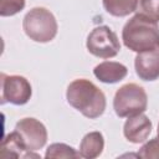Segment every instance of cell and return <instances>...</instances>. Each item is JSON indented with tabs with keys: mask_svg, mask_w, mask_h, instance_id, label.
Masks as SVG:
<instances>
[{
	"mask_svg": "<svg viewBox=\"0 0 159 159\" xmlns=\"http://www.w3.org/2000/svg\"><path fill=\"white\" fill-rule=\"evenodd\" d=\"M138 157L144 159H159V134L147 142L138 152Z\"/></svg>",
	"mask_w": 159,
	"mask_h": 159,
	"instance_id": "cell-16",
	"label": "cell"
},
{
	"mask_svg": "<svg viewBox=\"0 0 159 159\" xmlns=\"http://www.w3.org/2000/svg\"><path fill=\"white\" fill-rule=\"evenodd\" d=\"M139 0H103L104 10L117 17H124L138 9Z\"/></svg>",
	"mask_w": 159,
	"mask_h": 159,
	"instance_id": "cell-13",
	"label": "cell"
},
{
	"mask_svg": "<svg viewBox=\"0 0 159 159\" xmlns=\"http://www.w3.org/2000/svg\"><path fill=\"white\" fill-rule=\"evenodd\" d=\"M104 148V139L99 132L87 133L80 144V155L86 159H93L102 154Z\"/></svg>",
	"mask_w": 159,
	"mask_h": 159,
	"instance_id": "cell-12",
	"label": "cell"
},
{
	"mask_svg": "<svg viewBox=\"0 0 159 159\" xmlns=\"http://www.w3.org/2000/svg\"><path fill=\"white\" fill-rule=\"evenodd\" d=\"M25 7V0H0V15L12 16Z\"/></svg>",
	"mask_w": 159,
	"mask_h": 159,
	"instance_id": "cell-17",
	"label": "cell"
},
{
	"mask_svg": "<svg viewBox=\"0 0 159 159\" xmlns=\"http://www.w3.org/2000/svg\"><path fill=\"white\" fill-rule=\"evenodd\" d=\"M158 134H159V124H158Z\"/></svg>",
	"mask_w": 159,
	"mask_h": 159,
	"instance_id": "cell-18",
	"label": "cell"
},
{
	"mask_svg": "<svg viewBox=\"0 0 159 159\" xmlns=\"http://www.w3.org/2000/svg\"><path fill=\"white\" fill-rule=\"evenodd\" d=\"M138 10L139 14L159 22V0H139Z\"/></svg>",
	"mask_w": 159,
	"mask_h": 159,
	"instance_id": "cell-15",
	"label": "cell"
},
{
	"mask_svg": "<svg viewBox=\"0 0 159 159\" xmlns=\"http://www.w3.org/2000/svg\"><path fill=\"white\" fill-rule=\"evenodd\" d=\"M128 73L124 65L114 61H104L97 65L93 70V75L103 83H117L122 81Z\"/></svg>",
	"mask_w": 159,
	"mask_h": 159,
	"instance_id": "cell-11",
	"label": "cell"
},
{
	"mask_svg": "<svg viewBox=\"0 0 159 159\" xmlns=\"http://www.w3.org/2000/svg\"><path fill=\"white\" fill-rule=\"evenodd\" d=\"M46 158H80V152L65 143H53L46 149Z\"/></svg>",
	"mask_w": 159,
	"mask_h": 159,
	"instance_id": "cell-14",
	"label": "cell"
},
{
	"mask_svg": "<svg viewBox=\"0 0 159 159\" xmlns=\"http://www.w3.org/2000/svg\"><path fill=\"white\" fill-rule=\"evenodd\" d=\"M122 40L125 47L138 53L155 50L159 45L158 22L138 12L125 22Z\"/></svg>",
	"mask_w": 159,
	"mask_h": 159,
	"instance_id": "cell-2",
	"label": "cell"
},
{
	"mask_svg": "<svg viewBox=\"0 0 159 159\" xmlns=\"http://www.w3.org/2000/svg\"><path fill=\"white\" fill-rule=\"evenodd\" d=\"M158 50H159V45H158Z\"/></svg>",
	"mask_w": 159,
	"mask_h": 159,
	"instance_id": "cell-19",
	"label": "cell"
},
{
	"mask_svg": "<svg viewBox=\"0 0 159 159\" xmlns=\"http://www.w3.org/2000/svg\"><path fill=\"white\" fill-rule=\"evenodd\" d=\"M15 130L21 137L26 148L31 152L41 149L47 142L46 127L36 118L27 117L20 119L15 125Z\"/></svg>",
	"mask_w": 159,
	"mask_h": 159,
	"instance_id": "cell-7",
	"label": "cell"
},
{
	"mask_svg": "<svg viewBox=\"0 0 159 159\" xmlns=\"http://www.w3.org/2000/svg\"><path fill=\"white\" fill-rule=\"evenodd\" d=\"M135 73L143 81H155L159 78V50L139 52L134 60Z\"/></svg>",
	"mask_w": 159,
	"mask_h": 159,
	"instance_id": "cell-9",
	"label": "cell"
},
{
	"mask_svg": "<svg viewBox=\"0 0 159 159\" xmlns=\"http://www.w3.org/2000/svg\"><path fill=\"white\" fill-rule=\"evenodd\" d=\"M0 157L1 158H39L37 154H34L31 150L26 148L24 144L21 137L16 130L11 132L7 134L2 142H1V148H0Z\"/></svg>",
	"mask_w": 159,
	"mask_h": 159,
	"instance_id": "cell-10",
	"label": "cell"
},
{
	"mask_svg": "<svg viewBox=\"0 0 159 159\" xmlns=\"http://www.w3.org/2000/svg\"><path fill=\"white\" fill-rule=\"evenodd\" d=\"M31 94V84L25 77L1 73V103L22 106L30 101Z\"/></svg>",
	"mask_w": 159,
	"mask_h": 159,
	"instance_id": "cell-6",
	"label": "cell"
},
{
	"mask_svg": "<svg viewBox=\"0 0 159 159\" xmlns=\"http://www.w3.org/2000/svg\"><path fill=\"white\" fill-rule=\"evenodd\" d=\"M150 132H152V122L143 113L128 117L123 127L124 137L130 143H134V144L145 142Z\"/></svg>",
	"mask_w": 159,
	"mask_h": 159,
	"instance_id": "cell-8",
	"label": "cell"
},
{
	"mask_svg": "<svg viewBox=\"0 0 159 159\" xmlns=\"http://www.w3.org/2000/svg\"><path fill=\"white\" fill-rule=\"evenodd\" d=\"M148 106V96L144 88L137 83L123 84L114 94L113 108L118 117L128 118L143 113Z\"/></svg>",
	"mask_w": 159,
	"mask_h": 159,
	"instance_id": "cell-4",
	"label": "cell"
},
{
	"mask_svg": "<svg viewBox=\"0 0 159 159\" xmlns=\"http://www.w3.org/2000/svg\"><path fill=\"white\" fill-rule=\"evenodd\" d=\"M25 34L36 42H50L57 34V21L53 14L45 7L31 9L22 20Z\"/></svg>",
	"mask_w": 159,
	"mask_h": 159,
	"instance_id": "cell-3",
	"label": "cell"
},
{
	"mask_svg": "<svg viewBox=\"0 0 159 159\" xmlns=\"http://www.w3.org/2000/svg\"><path fill=\"white\" fill-rule=\"evenodd\" d=\"M66 98L75 109L89 119L101 117L106 109L104 93L93 82L86 78L72 81L67 87Z\"/></svg>",
	"mask_w": 159,
	"mask_h": 159,
	"instance_id": "cell-1",
	"label": "cell"
},
{
	"mask_svg": "<svg viewBox=\"0 0 159 159\" xmlns=\"http://www.w3.org/2000/svg\"><path fill=\"white\" fill-rule=\"evenodd\" d=\"M86 46L89 53L101 58H112L120 51V43L116 32L106 25L97 26L91 31Z\"/></svg>",
	"mask_w": 159,
	"mask_h": 159,
	"instance_id": "cell-5",
	"label": "cell"
}]
</instances>
